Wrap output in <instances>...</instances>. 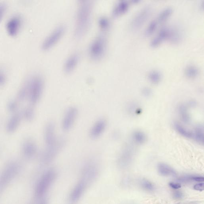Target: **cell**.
<instances>
[{
  "mask_svg": "<svg viewBox=\"0 0 204 204\" xmlns=\"http://www.w3.org/2000/svg\"><path fill=\"white\" fill-rule=\"evenodd\" d=\"M28 87V98L32 105H35L40 100L43 92L44 81L39 74L30 77L26 81Z\"/></svg>",
  "mask_w": 204,
  "mask_h": 204,
  "instance_id": "1",
  "label": "cell"
},
{
  "mask_svg": "<svg viewBox=\"0 0 204 204\" xmlns=\"http://www.w3.org/2000/svg\"><path fill=\"white\" fill-rule=\"evenodd\" d=\"M91 6L90 3L83 4L78 10L75 35L80 38L86 33L88 28L91 15Z\"/></svg>",
  "mask_w": 204,
  "mask_h": 204,
  "instance_id": "2",
  "label": "cell"
},
{
  "mask_svg": "<svg viewBox=\"0 0 204 204\" xmlns=\"http://www.w3.org/2000/svg\"><path fill=\"white\" fill-rule=\"evenodd\" d=\"M55 169H50L46 171L38 181L35 187V195L38 200H42L56 179Z\"/></svg>",
  "mask_w": 204,
  "mask_h": 204,
  "instance_id": "3",
  "label": "cell"
},
{
  "mask_svg": "<svg viewBox=\"0 0 204 204\" xmlns=\"http://www.w3.org/2000/svg\"><path fill=\"white\" fill-rule=\"evenodd\" d=\"M107 44L105 38L98 36L90 44L88 50V55L92 61H100L106 53Z\"/></svg>",
  "mask_w": 204,
  "mask_h": 204,
  "instance_id": "4",
  "label": "cell"
},
{
  "mask_svg": "<svg viewBox=\"0 0 204 204\" xmlns=\"http://www.w3.org/2000/svg\"><path fill=\"white\" fill-rule=\"evenodd\" d=\"M64 144L65 140L61 138L58 139L56 142L52 145L47 146L41 156V163L44 165H47L52 162Z\"/></svg>",
  "mask_w": 204,
  "mask_h": 204,
  "instance_id": "5",
  "label": "cell"
},
{
  "mask_svg": "<svg viewBox=\"0 0 204 204\" xmlns=\"http://www.w3.org/2000/svg\"><path fill=\"white\" fill-rule=\"evenodd\" d=\"M19 167L16 163L8 165L0 174V192L12 181L19 171Z\"/></svg>",
  "mask_w": 204,
  "mask_h": 204,
  "instance_id": "6",
  "label": "cell"
},
{
  "mask_svg": "<svg viewBox=\"0 0 204 204\" xmlns=\"http://www.w3.org/2000/svg\"><path fill=\"white\" fill-rule=\"evenodd\" d=\"M135 154V150L132 146H126L118 156L117 160L118 167L122 169L129 168L133 161Z\"/></svg>",
  "mask_w": 204,
  "mask_h": 204,
  "instance_id": "7",
  "label": "cell"
},
{
  "mask_svg": "<svg viewBox=\"0 0 204 204\" xmlns=\"http://www.w3.org/2000/svg\"><path fill=\"white\" fill-rule=\"evenodd\" d=\"M65 32V28L64 26L58 27L45 39L41 45V49L44 51L50 49L60 41L64 34Z\"/></svg>",
  "mask_w": 204,
  "mask_h": 204,
  "instance_id": "8",
  "label": "cell"
},
{
  "mask_svg": "<svg viewBox=\"0 0 204 204\" xmlns=\"http://www.w3.org/2000/svg\"><path fill=\"white\" fill-rule=\"evenodd\" d=\"M98 172L99 170L97 164L92 161H90L84 166L82 170L81 178L85 180L90 185L97 178Z\"/></svg>",
  "mask_w": 204,
  "mask_h": 204,
  "instance_id": "9",
  "label": "cell"
},
{
  "mask_svg": "<svg viewBox=\"0 0 204 204\" xmlns=\"http://www.w3.org/2000/svg\"><path fill=\"white\" fill-rule=\"evenodd\" d=\"M151 13L149 7L143 8L134 18L131 22V28L133 30H136L141 28L149 18Z\"/></svg>",
  "mask_w": 204,
  "mask_h": 204,
  "instance_id": "10",
  "label": "cell"
},
{
  "mask_svg": "<svg viewBox=\"0 0 204 204\" xmlns=\"http://www.w3.org/2000/svg\"><path fill=\"white\" fill-rule=\"evenodd\" d=\"M78 115V109L75 107H70L67 109L62 120V127L64 131H68L72 129Z\"/></svg>",
  "mask_w": 204,
  "mask_h": 204,
  "instance_id": "11",
  "label": "cell"
},
{
  "mask_svg": "<svg viewBox=\"0 0 204 204\" xmlns=\"http://www.w3.org/2000/svg\"><path fill=\"white\" fill-rule=\"evenodd\" d=\"M80 179L70 194L69 199L72 202L75 203L79 200L89 185L85 180Z\"/></svg>",
  "mask_w": 204,
  "mask_h": 204,
  "instance_id": "12",
  "label": "cell"
},
{
  "mask_svg": "<svg viewBox=\"0 0 204 204\" xmlns=\"http://www.w3.org/2000/svg\"><path fill=\"white\" fill-rule=\"evenodd\" d=\"M22 24V19L18 16L11 18L7 22L6 29L10 36H16L19 33Z\"/></svg>",
  "mask_w": 204,
  "mask_h": 204,
  "instance_id": "13",
  "label": "cell"
},
{
  "mask_svg": "<svg viewBox=\"0 0 204 204\" xmlns=\"http://www.w3.org/2000/svg\"><path fill=\"white\" fill-rule=\"evenodd\" d=\"M170 30V27H163L161 28L156 36L151 41V46L152 47H157L163 41L169 40Z\"/></svg>",
  "mask_w": 204,
  "mask_h": 204,
  "instance_id": "14",
  "label": "cell"
},
{
  "mask_svg": "<svg viewBox=\"0 0 204 204\" xmlns=\"http://www.w3.org/2000/svg\"><path fill=\"white\" fill-rule=\"evenodd\" d=\"M55 130V125L53 122H50L47 123L44 132V139L47 146L52 145L57 140Z\"/></svg>",
  "mask_w": 204,
  "mask_h": 204,
  "instance_id": "15",
  "label": "cell"
},
{
  "mask_svg": "<svg viewBox=\"0 0 204 204\" xmlns=\"http://www.w3.org/2000/svg\"><path fill=\"white\" fill-rule=\"evenodd\" d=\"M106 122L105 120L100 119L97 120L91 128L90 135L91 138H98L103 134L106 129Z\"/></svg>",
  "mask_w": 204,
  "mask_h": 204,
  "instance_id": "16",
  "label": "cell"
},
{
  "mask_svg": "<svg viewBox=\"0 0 204 204\" xmlns=\"http://www.w3.org/2000/svg\"><path fill=\"white\" fill-rule=\"evenodd\" d=\"M79 60V55L77 53L72 54L66 60L64 65V69L66 73H72L78 65Z\"/></svg>",
  "mask_w": 204,
  "mask_h": 204,
  "instance_id": "17",
  "label": "cell"
},
{
  "mask_svg": "<svg viewBox=\"0 0 204 204\" xmlns=\"http://www.w3.org/2000/svg\"><path fill=\"white\" fill-rule=\"evenodd\" d=\"M129 4L125 0H120L115 6L112 11V15L115 18H118L126 13L129 10Z\"/></svg>",
  "mask_w": 204,
  "mask_h": 204,
  "instance_id": "18",
  "label": "cell"
},
{
  "mask_svg": "<svg viewBox=\"0 0 204 204\" xmlns=\"http://www.w3.org/2000/svg\"><path fill=\"white\" fill-rule=\"evenodd\" d=\"M24 155L27 158H33L36 154L37 148L36 144L32 141H26L22 147Z\"/></svg>",
  "mask_w": 204,
  "mask_h": 204,
  "instance_id": "19",
  "label": "cell"
},
{
  "mask_svg": "<svg viewBox=\"0 0 204 204\" xmlns=\"http://www.w3.org/2000/svg\"><path fill=\"white\" fill-rule=\"evenodd\" d=\"M21 120V116L19 114L16 113L13 115L9 120L6 127L7 131L12 133L18 127Z\"/></svg>",
  "mask_w": 204,
  "mask_h": 204,
  "instance_id": "20",
  "label": "cell"
},
{
  "mask_svg": "<svg viewBox=\"0 0 204 204\" xmlns=\"http://www.w3.org/2000/svg\"><path fill=\"white\" fill-rule=\"evenodd\" d=\"M157 171L160 175L165 177H175L177 175L175 169L166 163H161L157 165Z\"/></svg>",
  "mask_w": 204,
  "mask_h": 204,
  "instance_id": "21",
  "label": "cell"
},
{
  "mask_svg": "<svg viewBox=\"0 0 204 204\" xmlns=\"http://www.w3.org/2000/svg\"><path fill=\"white\" fill-rule=\"evenodd\" d=\"M182 34L181 31L176 27H170L169 41L173 44H177L181 41Z\"/></svg>",
  "mask_w": 204,
  "mask_h": 204,
  "instance_id": "22",
  "label": "cell"
},
{
  "mask_svg": "<svg viewBox=\"0 0 204 204\" xmlns=\"http://www.w3.org/2000/svg\"><path fill=\"white\" fill-rule=\"evenodd\" d=\"M173 13V10L171 8L168 7L163 9L159 14L156 18L159 24H162L166 22Z\"/></svg>",
  "mask_w": 204,
  "mask_h": 204,
  "instance_id": "23",
  "label": "cell"
},
{
  "mask_svg": "<svg viewBox=\"0 0 204 204\" xmlns=\"http://www.w3.org/2000/svg\"><path fill=\"white\" fill-rule=\"evenodd\" d=\"M178 111L183 121L186 124L189 123L190 121L191 118L186 105L183 104L180 105L178 107Z\"/></svg>",
  "mask_w": 204,
  "mask_h": 204,
  "instance_id": "24",
  "label": "cell"
},
{
  "mask_svg": "<svg viewBox=\"0 0 204 204\" xmlns=\"http://www.w3.org/2000/svg\"><path fill=\"white\" fill-rule=\"evenodd\" d=\"M174 126L176 131L184 137L187 138H191L193 137V135L192 132L185 129L181 124L177 122L174 123Z\"/></svg>",
  "mask_w": 204,
  "mask_h": 204,
  "instance_id": "25",
  "label": "cell"
},
{
  "mask_svg": "<svg viewBox=\"0 0 204 204\" xmlns=\"http://www.w3.org/2000/svg\"><path fill=\"white\" fill-rule=\"evenodd\" d=\"M194 137L197 141L201 144L204 143V128L202 125H198L194 130Z\"/></svg>",
  "mask_w": 204,
  "mask_h": 204,
  "instance_id": "26",
  "label": "cell"
},
{
  "mask_svg": "<svg viewBox=\"0 0 204 204\" xmlns=\"http://www.w3.org/2000/svg\"><path fill=\"white\" fill-rule=\"evenodd\" d=\"M158 22L156 19L153 20L147 26L145 32V34L146 36H149L152 35L156 32L158 27Z\"/></svg>",
  "mask_w": 204,
  "mask_h": 204,
  "instance_id": "27",
  "label": "cell"
},
{
  "mask_svg": "<svg viewBox=\"0 0 204 204\" xmlns=\"http://www.w3.org/2000/svg\"><path fill=\"white\" fill-rule=\"evenodd\" d=\"M17 98L21 101H24L28 98V87L26 81L19 90L17 94Z\"/></svg>",
  "mask_w": 204,
  "mask_h": 204,
  "instance_id": "28",
  "label": "cell"
},
{
  "mask_svg": "<svg viewBox=\"0 0 204 204\" xmlns=\"http://www.w3.org/2000/svg\"><path fill=\"white\" fill-rule=\"evenodd\" d=\"M133 138L136 143L140 144H143L146 140L145 134L140 131L135 132L133 134Z\"/></svg>",
  "mask_w": 204,
  "mask_h": 204,
  "instance_id": "29",
  "label": "cell"
},
{
  "mask_svg": "<svg viewBox=\"0 0 204 204\" xmlns=\"http://www.w3.org/2000/svg\"><path fill=\"white\" fill-rule=\"evenodd\" d=\"M148 78L151 82L154 84H157L161 81L162 75L158 71H153L149 73Z\"/></svg>",
  "mask_w": 204,
  "mask_h": 204,
  "instance_id": "30",
  "label": "cell"
},
{
  "mask_svg": "<svg viewBox=\"0 0 204 204\" xmlns=\"http://www.w3.org/2000/svg\"><path fill=\"white\" fill-rule=\"evenodd\" d=\"M35 111L32 106L26 107L23 112V115L25 119L30 121L33 120L35 117Z\"/></svg>",
  "mask_w": 204,
  "mask_h": 204,
  "instance_id": "31",
  "label": "cell"
},
{
  "mask_svg": "<svg viewBox=\"0 0 204 204\" xmlns=\"http://www.w3.org/2000/svg\"><path fill=\"white\" fill-rule=\"evenodd\" d=\"M186 75L188 78H193L197 76L199 71L195 66H188L186 68L185 71Z\"/></svg>",
  "mask_w": 204,
  "mask_h": 204,
  "instance_id": "32",
  "label": "cell"
},
{
  "mask_svg": "<svg viewBox=\"0 0 204 204\" xmlns=\"http://www.w3.org/2000/svg\"><path fill=\"white\" fill-rule=\"evenodd\" d=\"M98 24L100 28L102 30H107L109 28L110 23L109 20L105 17L100 18L98 21Z\"/></svg>",
  "mask_w": 204,
  "mask_h": 204,
  "instance_id": "33",
  "label": "cell"
},
{
  "mask_svg": "<svg viewBox=\"0 0 204 204\" xmlns=\"http://www.w3.org/2000/svg\"><path fill=\"white\" fill-rule=\"evenodd\" d=\"M140 184L142 188L146 190L151 191L155 189L154 186L150 181L146 179H143L141 180Z\"/></svg>",
  "mask_w": 204,
  "mask_h": 204,
  "instance_id": "34",
  "label": "cell"
},
{
  "mask_svg": "<svg viewBox=\"0 0 204 204\" xmlns=\"http://www.w3.org/2000/svg\"><path fill=\"white\" fill-rule=\"evenodd\" d=\"M18 107V104L17 101L15 100H10L7 104V108L9 112H16Z\"/></svg>",
  "mask_w": 204,
  "mask_h": 204,
  "instance_id": "35",
  "label": "cell"
},
{
  "mask_svg": "<svg viewBox=\"0 0 204 204\" xmlns=\"http://www.w3.org/2000/svg\"><path fill=\"white\" fill-rule=\"evenodd\" d=\"M7 81V77L5 72L0 69V87L5 85Z\"/></svg>",
  "mask_w": 204,
  "mask_h": 204,
  "instance_id": "36",
  "label": "cell"
},
{
  "mask_svg": "<svg viewBox=\"0 0 204 204\" xmlns=\"http://www.w3.org/2000/svg\"><path fill=\"white\" fill-rule=\"evenodd\" d=\"M193 176H185L182 177L180 178L177 180V182L179 183H187L190 182L191 181H193Z\"/></svg>",
  "mask_w": 204,
  "mask_h": 204,
  "instance_id": "37",
  "label": "cell"
},
{
  "mask_svg": "<svg viewBox=\"0 0 204 204\" xmlns=\"http://www.w3.org/2000/svg\"><path fill=\"white\" fill-rule=\"evenodd\" d=\"M7 10V5L5 3H0V22L3 19Z\"/></svg>",
  "mask_w": 204,
  "mask_h": 204,
  "instance_id": "38",
  "label": "cell"
},
{
  "mask_svg": "<svg viewBox=\"0 0 204 204\" xmlns=\"http://www.w3.org/2000/svg\"><path fill=\"white\" fill-rule=\"evenodd\" d=\"M193 188H194V189L195 190L200 191H203V183H200L194 185V187H193Z\"/></svg>",
  "mask_w": 204,
  "mask_h": 204,
  "instance_id": "39",
  "label": "cell"
},
{
  "mask_svg": "<svg viewBox=\"0 0 204 204\" xmlns=\"http://www.w3.org/2000/svg\"><path fill=\"white\" fill-rule=\"evenodd\" d=\"M169 186L173 189H178L181 188V184L179 183L170 182L169 184Z\"/></svg>",
  "mask_w": 204,
  "mask_h": 204,
  "instance_id": "40",
  "label": "cell"
},
{
  "mask_svg": "<svg viewBox=\"0 0 204 204\" xmlns=\"http://www.w3.org/2000/svg\"><path fill=\"white\" fill-rule=\"evenodd\" d=\"M174 197L176 199H182L183 197V194L182 192L177 191L174 192Z\"/></svg>",
  "mask_w": 204,
  "mask_h": 204,
  "instance_id": "41",
  "label": "cell"
},
{
  "mask_svg": "<svg viewBox=\"0 0 204 204\" xmlns=\"http://www.w3.org/2000/svg\"><path fill=\"white\" fill-rule=\"evenodd\" d=\"M152 91L150 89L148 88H145L142 90V93L143 95L146 97H148L150 96V95L152 94Z\"/></svg>",
  "mask_w": 204,
  "mask_h": 204,
  "instance_id": "42",
  "label": "cell"
},
{
  "mask_svg": "<svg viewBox=\"0 0 204 204\" xmlns=\"http://www.w3.org/2000/svg\"><path fill=\"white\" fill-rule=\"evenodd\" d=\"M193 181H197V182H203L204 178L203 177L199 176H193Z\"/></svg>",
  "mask_w": 204,
  "mask_h": 204,
  "instance_id": "43",
  "label": "cell"
},
{
  "mask_svg": "<svg viewBox=\"0 0 204 204\" xmlns=\"http://www.w3.org/2000/svg\"><path fill=\"white\" fill-rule=\"evenodd\" d=\"M131 3L133 4H137L140 3L142 0H130Z\"/></svg>",
  "mask_w": 204,
  "mask_h": 204,
  "instance_id": "44",
  "label": "cell"
},
{
  "mask_svg": "<svg viewBox=\"0 0 204 204\" xmlns=\"http://www.w3.org/2000/svg\"><path fill=\"white\" fill-rule=\"evenodd\" d=\"M189 105L191 106H195L196 105V103L194 101H191L190 102Z\"/></svg>",
  "mask_w": 204,
  "mask_h": 204,
  "instance_id": "45",
  "label": "cell"
},
{
  "mask_svg": "<svg viewBox=\"0 0 204 204\" xmlns=\"http://www.w3.org/2000/svg\"><path fill=\"white\" fill-rule=\"evenodd\" d=\"M81 3H84V2H85V1H86V0H78Z\"/></svg>",
  "mask_w": 204,
  "mask_h": 204,
  "instance_id": "46",
  "label": "cell"
}]
</instances>
